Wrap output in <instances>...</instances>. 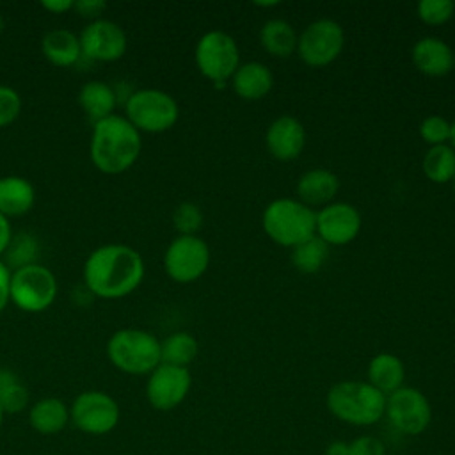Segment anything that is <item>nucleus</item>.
I'll return each mask as SVG.
<instances>
[{
    "label": "nucleus",
    "mask_w": 455,
    "mask_h": 455,
    "mask_svg": "<svg viewBox=\"0 0 455 455\" xmlns=\"http://www.w3.org/2000/svg\"><path fill=\"white\" fill-rule=\"evenodd\" d=\"M144 272V259L139 251L126 243H105L87 256L84 284L100 299H121L139 288Z\"/></svg>",
    "instance_id": "1"
},
{
    "label": "nucleus",
    "mask_w": 455,
    "mask_h": 455,
    "mask_svg": "<svg viewBox=\"0 0 455 455\" xmlns=\"http://www.w3.org/2000/svg\"><path fill=\"white\" fill-rule=\"evenodd\" d=\"M142 133L121 114H112L92 124L89 153L103 174H123L140 156Z\"/></svg>",
    "instance_id": "2"
},
{
    "label": "nucleus",
    "mask_w": 455,
    "mask_h": 455,
    "mask_svg": "<svg viewBox=\"0 0 455 455\" xmlns=\"http://www.w3.org/2000/svg\"><path fill=\"white\" fill-rule=\"evenodd\" d=\"M316 212L299 199L279 197L267 204L261 226L267 236L281 247L293 249L300 242L316 235Z\"/></svg>",
    "instance_id": "3"
},
{
    "label": "nucleus",
    "mask_w": 455,
    "mask_h": 455,
    "mask_svg": "<svg viewBox=\"0 0 455 455\" xmlns=\"http://www.w3.org/2000/svg\"><path fill=\"white\" fill-rule=\"evenodd\" d=\"M108 361L123 373L149 375L160 363V339L144 329H117L107 341Z\"/></svg>",
    "instance_id": "4"
},
{
    "label": "nucleus",
    "mask_w": 455,
    "mask_h": 455,
    "mask_svg": "<svg viewBox=\"0 0 455 455\" xmlns=\"http://www.w3.org/2000/svg\"><path fill=\"white\" fill-rule=\"evenodd\" d=\"M329 411L352 425H371L386 412V395L370 382L343 380L327 393Z\"/></svg>",
    "instance_id": "5"
},
{
    "label": "nucleus",
    "mask_w": 455,
    "mask_h": 455,
    "mask_svg": "<svg viewBox=\"0 0 455 455\" xmlns=\"http://www.w3.org/2000/svg\"><path fill=\"white\" fill-rule=\"evenodd\" d=\"M124 117L140 133H162L176 124L180 107L169 92L155 87H144L133 91L126 98Z\"/></svg>",
    "instance_id": "6"
},
{
    "label": "nucleus",
    "mask_w": 455,
    "mask_h": 455,
    "mask_svg": "<svg viewBox=\"0 0 455 455\" xmlns=\"http://www.w3.org/2000/svg\"><path fill=\"white\" fill-rule=\"evenodd\" d=\"M59 293L57 277L39 263H27L11 270L9 300L25 313H41L48 309Z\"/></svg>",
    "instance_id": "7"
},
{
    "label": "nucleus",
    "mask_w": 455,
    "mask_h": 455,
    "mask_svg": "<svg viewBox=\"0 0 455 455\" xmlns=\"http://www.w3.org/2000/svg\"><path fill=\"white\" fill-rule=\"evenodd\" d=\"M194 59L199 73L217 87H222L240 66V50L231 34L212 28L196 43Z\"/></svg>",
    "instance_id": "8"
},
{
    "label": "nucleus",
    "mask_w": 455,
    "mask_h": 455,
    "mask_svg": "<svg viewBox=\"0 0 455 455\" xmlns=\"http://www.w3.org/2000/svg\"><path fill=\"white\" fill-rule=\"evenodd\" d=\"M210 265V247L197 235H178L171 240L164 254L165 274L180 283L197 281Z\"/></svg>",
    "instance_id": "9"
},
{
    "label": "nucleus",
    "mask_w": 455,
    "mask_h": 455,
    "mask_svg": "<svg viewBox=\"0 0 455 455\" xmlns=\"http://www.w3.org/2000/svg\"><path fill=\"white\" fill-rule=\"evenodd\" d=\"M343 44V27L331 18H320L311 21L299 34L297 53L304 64L322 68L334 62L339 57Z\"/></svg>",
    "instance_id": "10"
},
{
    "label": "nucleus",
    "mask_w": 455,
    "mask_h": 455,
    "mask_svg": "<svg viewBox=\"0 0 455 455\" xmlns=\"http://www.w3.org/2000/svg\"><path fill=\"white\" fill-rule=\"evenodd\" d=\"M69 419L84 434L103 435L116 428L119 421V405L105 391H84L73 400Z\"/></svg>",
    "instance_id": "11"
},
{
    "label": "nucleus",
    "mask_w": 455,
    "mask_h": 455,
    "mask_svg": "<svg viewBox=\"0 0 455 455\" xmlns=\"http://www.w3.org/2000/svg\"><path fill=\"white\" fill-rule=\"evenodd\" d=\"M78 39L82 55L98 62L119 60L128 48V37L123 27L105 18L87 23L78 34Z\"/></svg>",
    "instance_id": "12"
},
{
    "label": "nucleus",
    "mask_w": 455,
    "mask_h": 455,
    "mask_svg": "<svg viewBox=\"0 0 455 455\" xmlns=\"http://www.w3.org/2000/svg\"><path fill=\"white\" fill-rule=\"evenodd\" d=\"M363 217L359 210L345 201H332L316 212L315 231L329 247L347 245L359 235Z\"/></svg>",
    "instance_id": "13"
},
{
    "label": "nucleus",
    "mask_w": 455,
    "mask_h": 455,
    "mask_svg": "<svg viewBox=\"0 0 455 455\" xmlns=\"http://www.w3.org/2000/svg\"><path fill=\"white\" fill-rule=\"evenodd\" d=\"M386 414L395 428L403 434L423 432L432 418L430 403L425 395L414 387H400L386 398Z\"/></svg>",
    "instance_id": "14"
},
{
    "label": "nucleus",
    "mask_w": 455,
    "mask_h": 455,
    "mask_svg": "<svg viewBox=\"0 0 455 455\" xmlns=\"http://www.w3.org/2000/svg\"><path fill=\"white\" fill-rule=\"evenodd\" d=\"M190 384L192 377L187 368L160 363L146 382L148 402L158 411H171L185 400Z\"/></svg>",
    "instance_id": "15"
},
{
    "label": "nucleus",
    "mask_w": 455,
    "mask_h": 455,
    "mask_svg": "<svg viewBox=\"0 0 455 455\" xmlns=\"http://www.w3.org/2000/svg\"><path fill=\"white\" fill-rule=\"evenodd\" d=\"M265 144L268 153L281 162L295 160L306 146V128L293 116L275 117L265 133Z\"/></svg>",
    "instance_id": "16"
},
{
    "label": "nucleus",
    "mask_w": 455,
    "mask_h": 455,
    "mask_svg": "<svg viewBox=\"0 0 455 455\" xmlns=\"http://www.w3.org/2000/svg\"><path fill=\"white\" fill-rule=\"evenodd\" d=\"M414 68L427 76H444L453 69L451 46L435 36L421 37L411 50Z\"/></svg>",
    "instance_id": "17"
},
{
    "label": "nucleus",
    "mask_w": 455,
    "mask_h": 455,
    "mask_svg": "<svg viewBox=\"0 0 455 455\" xmlns=\"http://www.w3.org/2000/svg\"><path fill=\"white\" fill-rule=\"evenodd\" d=\"M339 190V180L338 176L325 169V167H315L300 174L297 181V196L299 201L306 206H327L334 201Z\"/></svg>",
    "instance_id": "18"
},
{
    "label": "nucleus",
    "mask_w": 455,
    "mask_h": 455,
    "mask_svg": "<svg viewBox=\"0 0 455 455\" xmlns=\"http://www.w3.org/2000/svg\"><path fill=\"white\" fill-rule=\"evenodd\" d=\"M274 85V75L270 68L258 60H249L240 64L231 76V87L236 96L247 101H256L265 98Z\"/></svg>",
    "instance_id": "19"
},
{
    "label": "nucleus",
    "mask_w": 455,
    "mask_h": 455,
    "mask_svg": "<svg viewBox=\"0 0 455 455\" xmlns=\"http://www.w3.org/2000/svg\"><path fill=\"white\" fill-rule=\"evenodd\" d=\"M36 203L34 185L16 174L0 178V213L7 219L27 215Z\"/></svg>",
    "instance_id": "20"
},
{
    "label": "nucleus",
    "mask_w": 455,
    "mask_h": 455,
    "mask_svg": "<svg viewBox=\"0 0 455 455\" xmlns=\"http://www.w3.org/2000/svg\"><path fill=\"white\" fill-rule=\"evenodd\" d=\"M41 52L48 62L59 68H68L82 57L80 39L69 28H52L41 39Z\"/></svg>",
    "instance_id": "21"
},
{
    "label": "nucleus",
    "mask_w": 455,
    "mask_h": 455,
    "mask_svg": "<svg viewBox=\"0 0 455 455\" xmlns=\"http://www.w3.org/2000/svg\"><path fill=\"white\" fill-rule=\"evenodd\" d=\"M69 421V407L55 396H46L32 403L28 411V423L30 427L43 434V435H53L64 430V427Z\"/></svg>",
    "instance_id": "22"
},
{
    "label": "nucleus",
    "mask_w": 455,
    "mask_h": 455,
    "mask_svg": "<svg viewBox=\"0 0 455 455\" xmlns=\"http://www.w3.org/2000/svg\"><path fill=\"white\" fill-rule=\"evenodd\" d=\"M405 379V366L402 359L389 352H380L371 357L368 364V380L380 393L391 395L400 389Z\"/></svg>",
    "instance_id": "23"
},
{
    "label": "nucleus",
    "mask_w": 455,
    "mask_h": 455,
    "mask_svg": "<svg viewBox=\"0 0 455 455\" xmlns=\"http://www.w3.org/2000/svg\"><path fill=\"white\" fill-rule=\"evenodd\" d=\"M78 105L94 124L96 121L114 114L116 92L103 80H89L78 91Z\"/></svg>",
    "instance_id": "24"
},
{
    "label": "nucleus",
    "mask_w": 455,
    "mask_h": 455,
    "mask_svg": "<svg viewBox=\"0 0 455 455\" xmlns=\"http://www.w3.org/2000/svg\"><path fill=\"white\" fill-rule=\"evenodd\" d=\"M299 34L293 25L281 18H272L265 21L259 28V44L263 50L274 57L284 59L297 52Z\"/></svg>",
    "instance_id": "25"
},
{
    "label": "nucleus",
    "mask_w": 455,
    "mask_h": 455,
    "mask_svg": "<svg viewBox=\"0 0 455 455\" xmlns=\"http://www.w3.org/2000/svg\"><path fill=\"white\" fill-rule=\"evenodd\" d=\"M197 339L185 331L172 332L160 341V357L164 364L187 368L197 357Z\"/></svg>",
    "instance_id": "26"
},
{
    "label": "nucleus",
    "mask_w": 455,
    "mask_h": 455,
    "mask_svg": "<svg viewBox=\"0 0 455 455\" xmlns=\"http://www.w3.org/2000/svg\"><path fill=\"white\" fill-rule=\"evenodd\" d=\"M421 169L434 183H448L455 174V149L450 144L430 146L423 156Z\"/></svg>",
    "instance_id": "27"
},
{
    "label": "nucleus",
    "mask_w": 455,
    "mask_h": 455,
    "mask_svg": "<svg viewBox=\"0 0 455 455\" xmlns=\"http://www.w3.org/2000/svg\"><path fill=\"white\" fill-rule=\"evenodd\" d=\"M329 256V245L320 236H311L291 249L290 261L302 274L318 272Z\"/></svg>",
    "instance_id": "28"
},
{
    "label": "nucleus",
    "mask_w": 455,
    "mask_h": 455,
    "mask_svg": "<svg viewBox=\"0 0 455 455\" xmlns=\"http://www.w3.org/2000/svg\"><path fill=\"white\" fill-rule=\"evenodd\" d=\"M28 387L9 368H0V405L4 412H21L28 405Z\"/></svg>",
    "instance_id": "29"
},
{
    "label": "nucleus",
    "mask_w": 455,
    "mask_h": 455,
    "mask_svg": "<svg viewBox=\"0 0 455 455\" xmlns=\"http://www.w3.org/2000/svg\"><path fill=\"white\" fill-rule=\"evenodd\" d=\"M172 226L178 235H197L203 226V212L196 203L183 201L172 212Z\"/></svg>",
    "instance_id": "30"
},
{
    "label": "nucleus",
    "mask_w": 455,
    "mask_h": 455,
    "mask_svg": "<svg viewBox=\"0 0 455 455\" xmlns=\"http://www.w3.org/2000/svg\"><path fill=\"white\" fill-rule=\"evenodd\" d=\"M418 18L427 25H443L451 20L455 4L451 0H421L416 5Z\"/></svg>",
    "instance_id": "31"
},
{
    "label": "nucleus",
    "mask_w": 455,
    "mask_h": 455,
    "mask_svg": "<svg viewBox=\"0 0 455 455\" xmlns=\"http://www.w3.org/2000/svg\"><path fill=\"white\" fill-rule=\"evenodd\" d=\"M450 130H451V121L439 114L427 116L419 123V135L421 139L430 146H441L450 142Z\"/></svg>",
    "instance_id": "32"
},
{
    "label": "nucleus",
    "mask_w": 455,
    "mask_h": 455,
    "mask_svg": "<svg viewBox=\"0 0 455 455\" xmlns=\"http://www.w3.org/2000/svg\"><path fill=\"white\" fill-rule=\"evenodd\" d=\"M327 455H386L384 444L377 437H357L354 443H334L329 446Z\"/></svg>",
    "instance_id": "33"
},
{
    "label": "nucleus",
    "mask_w": 455,
    "mask_h": 455,
    "mask_svg": "<svg viewBox=\"0 0 455 455\" xmlns=\"http://www.w3.org/2000/svg\"><path fill=\"white\" fill-rule=\"evenodd\" d=\"M21 112V96L9 85L0 84V128L9 126Z\"/></svg>",
    "instance_id": "34"
},
{
    "label": "nucleus",
    "mask_w": 455,
    "mask_h": 455,
    "mask_svg": "<svg viewBox=\"0 0 455 455\" xmlns=\"http://www.w3.org/2000/svg\"><path fill=\"white\" fill-rule=\"evenodd\" d=\"M73 9L78 12V16L89 20L91 23V21L101 20V14L107 9V2L105 0H76Z\"/></svg>",
    "instance_id": "35"
},
{
    "label": "nucleus",
    "mask_w": 455,
    "mask_h": 455,
    "mask_svg": "<svg viewBox=\"0 0 455 455\" xmlns=\"http://www.w3.org/2000/svg\"><path fill=\"white\" fill-rule=\"evenodd\" d=\"M9 284H11V268L0 259V313L5 309L9 300Z\"/></svg>",
    "instance_id": "36"
},
{
    "label": "nucleus",
    "mask_w": 455,
    "mask_h": 455,
    "mask_svg": "<svg viewBox=\"0 0 455 455\" xmlns=\"http://www.w3.org/2000/svg\"><path fill=\"white\" fill-rule=\"evenodd\" d=\"M12 228H11V219L0 213V256L7 252L11 240H12Z\"/></svg>",
    "instance_id": "37"
},
{
    "label": "nucleus",
    "mask_w": 455,
    "mask_h": 455,
    "mask_svg": "<svg viewBox=\"0 0 455 455\" xmlns=\"http://www.w3.org/2000/svg\"><path fill=\"white\" fill-rule=\"evenodd\" d=\"M73 5H75V0H41V7L53 14H62L73 9Z\"/></svg>",
    "instance_id": "38"
},
{
    "label": "nucleus",
    "mask_w": 455,
    "mask_h": 455,
    "mask_svg": "<svg viewBox=\"0 0 455 455\" xmlns=\"http://www.w3.org/2000/svg\"><path fill=\"white\" fill-rule=\"evenodd\" d=\"M450 146L455 149V119L451 121V130H450Z\"/></svg>",
    "instance_id": "39"
},
{
    "label": "nucleus",
    "mask_w": 455,
    "mask_h": 455,
    "mask_svg": "<svg viewBox=\"0 0 455 455\" xmlns=\"http://www.w3.org/2000/svg\"><path fill=\"white\" fill-rule=\"evenodd\" d=\"M256 5L258 7H274V5H277V2H256Z\"/></svg>",
    "instance_id": "40"
},
{
    "label": "nucleus",
    "mask_w": 455,
    "mask_h": 455,
    "mask_svg": "<svg viewBox=\"0 0 455 455\" xmlns=\"http://www.w3.org/2000/svg\"><path fill=\"white\" fill-rule=\"evenodd\" d=\"M4 409H2V405H0V428H2V423H4Z\"/></svg>",
    "instance_id": "41"
},
{
    "label": "nucleus",
    "mask_w": 455,
    "mask_h": 455,
    "mask_svg": "<svg viewBox=\"0 0 455 455\" xmlns=\"http://www.w3.org/2000/svg\"><path fill=\"white\" fill-rule=\"evenodd\" d=\"M451 185H453V190H455V174H453V178H451Z\"/></svg>",
    "instance_id": "42"
},
{
    "label": "nucleus",
    "mask_w": 455,
    "mask_h": 455,
    "mask_svg": "<svg viewBox=\"0 0 455 455\" xmlns=\"http://www.w3.org/2000/svg\"><path fill=\"white\" fill-rule=\"evenodd\" d=\"M453 68H455V52H453Z\"/></svg>",
    "instance_id": "43"
}]
</instances>
